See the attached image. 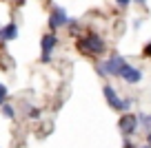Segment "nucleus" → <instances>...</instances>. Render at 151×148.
Masks as SVG:
<instances>
[{
    "label": "nucleus",
    "mask_w": 151,
    "mask_h": 148,
    "mask_svg": "<svg viewBox=\"0 0 151 148\" xmlns=\"http://www.w3.org/2000/svg\"><path fill=\"white\" fill-rule=\"evenodd\" d=\"M122 148H138V146H136V144H131V139L127 137V139H124V146H122Z\"/></svg>",
    "instance_id": "15"
},
{
    "label": "nucleus",
    "mask_w": 151,
    "mask_h": 148,
    "mask_svg": "<svg viewBox=\"0 0 151 148\" xmlns=\"http://www.w3.org/2000/svg\"><path fill=\"white\" fill-rule=\"evenodd\" d=\"M140 148H149V146H140Z\"/></svg>",
    "instance_id": "20"
},
{
    "label": "nucleus",
    "mask_w": 151,
    "mask_h": 148,
    "mask_svg": "<svg viewBox=\"0 0 151 148\" xmlns=\"http://www.w3.org/2000/svg\"><path fill=\"white\" fill-rule=\"evenodd\" d=\"M127 66V58L122 56H111L107 58L104 62H98L96 64V71H98L100 75H104V78H120V73H122V69Z\"/></svg>",
    "instance_id": "2"
},
{
    "label": "nucleus",
    "mask_w": 151,
    "mask_h": 148,
    "mask_svg": "<svg viewBox=\"0 0 151 148\" xmlns=\"http://www.w3.org/2000/svg\"><path fill=\"white\" fill-rule=\"evenodd\" d=\"M0 115L5 117V120H11V122H14V120H16V115H18V113H16L14 104L5 102V104H2V106H0Z\"/></svg>",
    "instance_id": "10"
},
{
    "label": "nucleus",
    "mask_w": 151,
    "mask_h": 148,
    "mask_svg": "<svg viewBox=\"0 0 151 148\" xmlns=\"http://www.w3.org/2000/svg\"><path fill=\"white\" fill-rule=\"evenodd\" d=\"M29 117H31V120H38V117H40V111H38V108H29Z\"/></svg>",
    "instance_id": "13"
},
{
    "label": "nucleus",
    "mask_w": 151,
    "mask_h": 148,
    "mask_svg": "<svg viewBox=\"0 0 151 148\" xmlns=\"http://www.w3.org/2000/svg\"><path fill=\"white\" fill-rule=\"evenodd\" d=\"M7 100H9V88H7V84L0 82V106H2Z\"/></svg>",
    "instance_id": "11"
},
{
    "label": "nucleus",
    "mask_w": 151,
    "mask_h": 148,
    "mask_svg": "<svg viewBox=\"0 0 151 148\" xmlns=\"http://www.w3.org/2000/svg\"><path fill=\"white\" fill-rule=\"evenodd\" d=\"M138 126L147 135H151V113H138Z\"/></svg>",
    "instance_id": "9"
},
{
    "label": "nucleus",
    "mask_w": 151,
    "mask_h": 148,
    "mask_svg": "<svg viewBox=\"0 0 151 148\" xmlns=\"http://www.w3.org/2000/svg\"><path fill=\"white\" fill-rule=\"evenodd\" d=\"M18 24L11 20V22H7V24H2L0 27V44H7V42H14L16 38H18Z\"/></svg>",
    "instance_id": "8"
},
{
    "label": "nucleus",
    "mask_w": 151,
    "mask_h": 148,
    "mask_svg": "<svg viewBox=\"0 0 151 148\" xmlns=\"http://www.w3.org/2000/svg\"><path fill=\"white\" fill-rule=\"evenodd\" d=\"M58 46V36L56 31H49L40 38V62L42 64H49L53 60V51H56Z\"/></svg>",
    "instance_id": "4"
},
{
    "label": "nucleus",
    "mask_w": 151,
    "mask_h": 148,
    "mask_svg": "<svg viewBox=\"0 0 151 148\" xmlns=\"http://www.w3.org/2000/svg\"><path fill=\"white\" fill-rule=\"evenodd\" d=\"M0 27H2V24H0Z\"/></svg>",
    "instance_id": "21"
},
{
    "label": "nucleus",
    "mask_w": 151,
    "mask_h": 148,
    "mask_svg": "<svg viewBox=\"0 0 151 148\" xmlns=\"http://www.w3.org/2000/svg\"><path fill=\"white\" fill-rule=\"evenodd\" d=\"M0 2H9V0H0Z\"/></svg>",
    "instance_id": "19"
},
{
    "label": "nucleus",
    "mask_w": 151,
    "mask_h": 148,
    "mask_svg": "<svg viewBox=\"0 0 151 148\" xmlns=\"http://www.w3.org/2000/svg\"><path fill=\"white\" fill-rule=\"evenodd\" d=\"M69 22H71V18H69V14H67L65 7L53 5L51 11H49V31H58V29L67 27Z\"/></svg>",
    "instance_id": "5"
},
{
    "label": "nucleus",
    "mask_w": 151,
    "mask_h": 148,
    "mask_svg": "<svg viewBox=\"0 0 151 148\" xmlns=\"http://www.w3.org/2000/svg\"><path fill=\"white\" fill-rule=\"evenodd\" d=\"M118 128H120V133H122L124 137H131V135L140 128V126H138V115H133V113H124V115L118 120Z\"/></svg>",
    "instance_id": "6"
},
{
    "label": "nucleus",
    "mask_w": 151,
    "mask_h": 148,
    "mask_svg": "<svg viewBox=\"0 0 151 148\" xmlns=\"http://www.w3.org/2000/svg\"><path fill=\"white\" fill-rule=\"evenodd\" d=\"M147 142H149V144H147V146L151 148V135H147Z\"/></svg>",
    "instance_id": "16"
},
{
    "label": "nucleus",
    "mask_w": 151,
    "mask_h": 148,
    "mask_svg": "<svg viewBox=\"0 0 151 148\" xmlns=\"http://www.w3.org/2000/svg\"><path fill=\"white\" fill-rule=\"evenodd\" d=\"M76 49H78L82 56L98 58V56H102V53H107V42H104L98 33H87V36H80L76 40Z\"/></svg>",
    "instance_id": "1"
},
{
    "label": "nucleus",
    "mask_w": 151,
    "mask_h": 148,
    "mask_svg": "<svg viewBox=\"0 0 151 148\" xmlns=\"http://www.w3.org/2000/svg\"><path fill=\"white\" fill-rule=\"evenodd\" d=\"M136 2H138V5H145V2H147V0H136Z\"/></svg>",
    "instance_id": "18"
},
{
    "label": "nucleus",
    "mask_w": 151,
    "mask_h": 148,
    "mask_svg": "<svg viewBox=\"0 0 151 148\" xmlns=\"http://www.w3.org/2000/svg\"><path fill=\"white\" fill-rule=\"evenodd\" d=\"M142 56H145V58H151V42H147V44H145V49H142Z\"/></svg>",
    "instance_id": "12"
},
{
    "label": "nucleus",
    "mask_w": 151,
    "mask_h": 148,
    "mask_svg": "<svg viewBox=\"0 0 151 148\" xmlns=\"http://www.w3.org/2000/svg\"><path fill=\"white\" fill-rule=\"evenodd\" d=\"M142 75H145V73H142L140 66H133V64L127 62V66H124L122 73H120V80H124L127 84H138L142 80Z\"/></svg>",
    "instance_id": "7"
},
{
    "label": "nucleus",
    "mask_w": 151,
    "mask_h": 148,
    "mask_svg": "<svg viewBox=\"0 0 151 148\" xmlns=\"http://www.w3.org/2000/svg\"><path fill=\"white\" fill-rule=\"evenodd\" d=\"M24 2H27V0H16V5H24Z\"/></svg>",
    "instance_id": "17"
},
{
    "label": "nucleus",
    "mask_w": 151,
    "mask_h": 148,
    "mask_svg": "<svg viewBox=\"0 0 151 148\" xmlns=\"http://www.w3.org/2000/svg\"><path fill=\"white\" fill-rule=\"evenodd\" d=\"M102 95H104L107 104L113 108V111H124V113H127L129 108H131V100H124V97H120L118 91H116L111 84H104V86H102Z\"/></svg>",
    "instance_id": "3"
},
{
    "label": "nucleus",
    "mask_w": 151,
    "mask_h": 148,
    "mask_svg": "<svg viewBox=\"0 0 151 148\" xmlns=\"http://www.w3.org/2000/svg\"><path fill=\"white\" fill-rule=\"evenodd\" d=\"M113 2H116V5H118L120 9H124V7H127L129 2H131V0H113Z\"/></svg>",
    "instance_id": "14"
}]
</instances>
